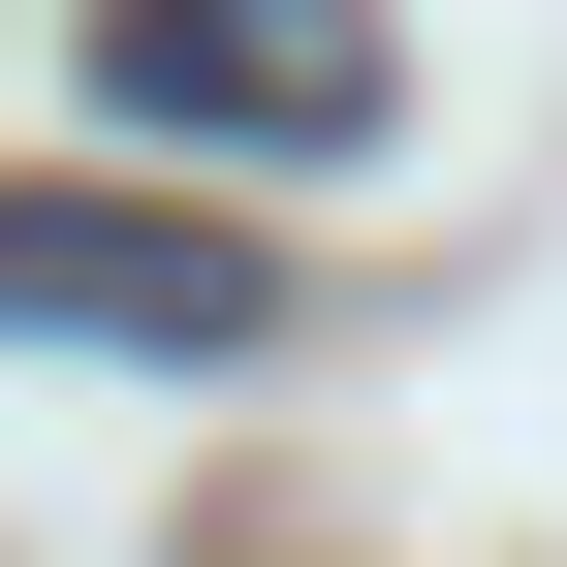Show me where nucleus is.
I'll return each mask as SVG.
<instances>
[{
    "instance_id": "f257e3e1",
    "label": "nucleus",
    "mask_w": 567,
    "mask_h": 567,
    "mask_svg": "<svg viewBox=\"0 0 567 567\" xmlns=\"http://www.w3.org/2000/svg\"><path fill=\"white\" fill-rule=\"evenodd\" d=\"M95 95L158 158H379V0H95Z\"/></svg>"
},
{
    "instance_id": "f03ea898",
    "label": "nucleus",
    "mask_w": 567,
    "mask_h": 567,
    "mask_svg": "<svg viewBox=\"0 0 567 567\" xmlns=\"http://www.w3.org/2000/svg\"><path fill=\"white\" fill-rule=\"evenodd\" d=\"M0 347H158V379H221V347H284V252L158 221V189H0Z\"/></svg>"
}]
</instances>
